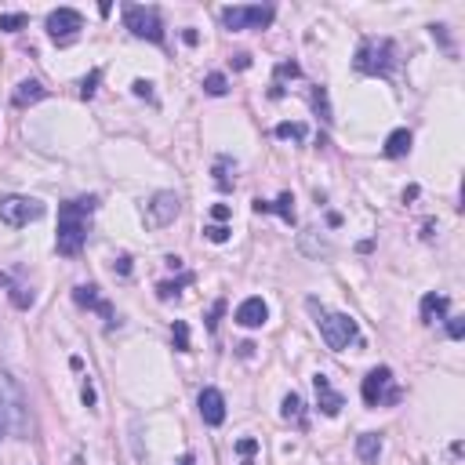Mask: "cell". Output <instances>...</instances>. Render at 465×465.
<instances>
[{
  "instance_id": "39",
  "label": "cell",
  "mask_w": 465,
  "mask_h": 465,
  "mask_svg": "<svg viewBox=\"0 0 465 465\" xmlns=\"http://www.w3.org/2000/svg\"><path fill=\"white\" fill-rule=\"evenodd\" d=\"M232 66H237V69H248V66H251V55H244V51H240V55L232 58Z\"/></svg>"
},
{
  "instance_id": "10",
  "label": "cell",
  "mask_w": 465,
  "mask_h": 465,
  "mask_svg": "<svg viewBox=\"0 0 465 465\" xmlns=\"http://www.w3.org/2000/svg\"><path fill=\"white\" fill-rule=\"evenodd\" d=\"M178 208H182V200L175 197V193H153V200L146 204V226L153 229H164V226H171L175 218H178Z\"/></svg>"
},
{
  "instance_id": "14",
  "label": "cell",
  "mask_w": 465,
  "mask_h": 465,
  "mask_svg": "<svg viewBox=\"0 0 465 465\" xmlns=\"http://www.w3.org/2000/svg\"><path fill=\"white\" fill-rule=\"evenodd\" d=\"M266 320H269V305L258 299V294H255V299H244L237 305V324L240 327H262Z\"/></svg>"
},
{
  "instance_id": "36",
  "label": "cell",
  "mask_w": 465,
  "mask_h": 465,
  "mask_svg": "<svg viewBox=\"0 0 465 465\" xmlns=\"http://www.w3.org/2000/svg\"><path fill=\"white\" fill-rule=\"evenodd\" d=\"M211 215H215V222L222 226V222H229V215H232V211H229V204H215Z\"/></svg>"
},
{
  "instance_id": "24",
  "label": "cell",
  "mask_w": 465,
  "mask_h": 465,
  "mask_svg": "<svg viewBox=\"0 0 465 465\" xmlns=\"http://www.w3.org/2000/svg\"><path fill=\"white\" fill-rule=\"evenodd\" d=\"M229 167H237V164H232L229 157H222V160H218V164H215V186H218V189H222V193H229V189H232V178L226 175V171H229Z\"/></svg>"
},
{
  "instance_id": "27",
  "label": "cell",
  "mask_w": 465,
  "mask_h": 465,
  "mask_svg": "<svg viewBox=\"0 0 465 465\" xmlns=\"http://www.w3.org/2000/svg\"><path fill=\"white\" fill-rule=\"evenodd\" d=\"M30 25V15H22V11H15V15H0V30H8V33H19Z\"/></svg>"
},
{
  "instance_id": "13",
  "label": "cell",
  "mask_w": 465,
  "mask_h": 465,
  "mask_svg": "<svg viewBox=\"0 0 465 465\" xmlns=\"http://www.w3.org/2000/svg\"><path fill=\"white\" fill-rule=\"evenodd\" d=\"M197 404H200V418H204V425H222V422H226V396L218 393L215 385L200 389Z\"/></svg>"
},
{
  "instance_id": "2",
  "label": "cell",
  "mask_w": 465,
  "mask_h": 465,
  "mask_svg": "<svg viewBox=\"0 0 465 465\" xmlns=\"http://www.w3.org/2000/svg\"><path fill=\"white\" fill-rule=\"evenodd\" d=\"M0 436H30V400L8 371H0Z\"/></svg>"
},
{
  "instance_id": "11",
  "label": "cell",
  "mask_w": 465,
  "mask_h": 465,
  "mask_svg": "<svg viewBox=\"0 0 465 465\" xmlns=\"http://www.w3.org/2000/svg\"><path fill=\"white\" fill-rule=\"evenodd\" d=\"M73 302L84 305V309H95V313L106 320V327H116V324H120V320H116V309H113L106 299H98V288H95V283H80V288H73Z\"/></svg>"
},
{
  "instance_id": "8",
  "label": "cell",
  "mask_w": 465,
  "mask_h": 465,
  "mask_svg": "<svg viewBox=\"0 0 465 465\" xmlns=\"http://www.w3.org/2000/svg\"><path fill=\"white\" fill-rule=\"evenodd\" d=\"M41 215H44V204L41 200H30V197H4V200H0V222L11 226V229L30 226Z\"/></svg>"
},
{
  "instance_id": "7",
  "label": "cell",
  "mask_w": 465,
  "mask_h": 465,
  "mask_svg": "<svg viewBox=\"0 0 465 465\" xmlns=\"http://www.w3.org/2000/svg\"><path fill=\"white\" fill-rule=\"evenodd\" d=\"M80 30H84V15H80V11H73V8H55L47 15V36L58 47L73 44L76 36H80Z\"/></svg>"
},
{
  "instance_id": "25",
  "label": "cell",
  "mask_w": 465,
  "mask_h": 465,
  "mask_svg": "<svg viewBox=\"0 0 465 465\" xmlns=\"http://www.w3.org/2000/svg\"><path fill=\"white\" fill-rule=\"evenodd\" d=\"M309 102H313V109L324 116V120H331V102H327V91H324V87H313V91H309Z\"/></svg>"
},
{
  "instance_id": "9",
  "label": "cell",
  "mask_w": 465,
  "mask_h": 465,
  "mask_svg": "<svg viewBox=\"0 0 465 465\" xmlns=\"http://www.w3.org/2000/svg\"><path fill=\"white\" fill-rule=\"evenodd\" d=\"M277 11L273 8H222V25L226 30H266L269 22H273Z\"/></svg>"
},
{
  "instance_id": "30",
  "label": "cell",
  "mask_w": 465,
  "mask_h": 465,
  "mask_svg": "<svg viewBox=\"0 0 465 465\" xmlns=\"http://www.w3.org/2000/svg\"><path fill=\"white\" fill-rule=\"evenodd\" d=\"M229 232H232L229 226H218V222H215V226H204V237H208L211 244H226Z\"/></svg>"
},
{
  "instance_id": "17",
  "label": "cell",
  "mask_w": 465,
  "mask_h": 465,
  "mask_svg": "<svg viewBox=\"0 0 465 465\" xmlns=\"http://www.w3.org/2000/svg\"><path fill=\"white\" fill-rule=\"evenodd\" d=\"M378 455H382V436L378 433H360L356 436V458L364 465H374Z\"/></svg>"
},
{
  "instance_id": "23",
  "label": "cell",
  "mask_w": 465,
  "mask_h": 465,
  "mask_svg": "<svg viewBox=\"0 0 465 465\" xmlns=\"http://www.w3.org/2000/svg\"><path fill=\"white\" fill-rule=\"evenodd\" d=\"M204 91H208V95H226L229 91V80H226V73H208V76H204Z\"/></svg>"
},
{
  "instance_id": "19",
  "label": "cell",
  "mask_w": 465,
  "mask_h": 465,
  "mask_svg": "<svg viewBox=\"0 0 465 465\" xmlns=\"http://www.w3.org/2000/svg\"><path fill=\"white\" fill-rule=\"evenodd\" d=\"M407 153H411V131L407 127H396V131L385 138V157L400 160V157H407Z\"/></svg>"
},
{
  "instance_id": "37",
  "label": "cell",
  "mask_w": 465,
  "mask_h": 465,
  "mask_svg": "<svg viewBox=\"0 0 465 465\" xmlns=\"http://www.w3.org/2000/svg\"><path fill=\"white\" fill-rule=\"evenodd\" d=\"M80 400H84V407H95V404H98V396H95V389H91V382H84Z\"/></svg>"
},
{
  "instance_id": "16",
  "label": "cell",
  "mask_w": 465,
  "mask_h": 465,
  "mask_svg": "<svg viewBox=\"0 0 465 465\" xmlns=\"http://www.w3.org/2000/svg\"><path fill=\"white\" fill-rule=\"evenodd\" d=\"M447 294H436V291H429L422 299V324H436V320H444L447 316Z\"/></svg>"
},
{
  "instance_id": "31",
  "label": "cell",
  "mask_w": 465,
  "mask_h": 465,
  "mask_svg": "<svg viewBox=\"0 0 465 465\" xmlns=\"http://www.w3.org/2000/svg\"><path fill=\"white\" fill-rule=\"evenodd\" d=\"M222 313H226V299H218V302L211 305V313H208V331H211V334L218 331V320H222Z\"/></svg>"
},
{
  "instance_id": "34",
  "label": "cell",
  "mask_w": 465,
  "mask_h": 465,
  "mask_svg": "<svg viewBox=\"0 0 465 465\" xmlns=\"http://www.w3.org/2000/svg\"><path fill=\"white\" fill-rule=\"evenodd\" d=\"M258 451V440H251V436H244V440H237V455H244V458H251Z\"/></svg>"
},
{
  "instance_id": "20",
  "label": "cell",
  "mask_w": 465,
  "mask_h": 465,
  "mask_svg": "<svg viewBox=\"0 0 465 465\" xmlns=\"http://www.w3.org/2000/svg\"><path fill=\"white\" fill-rule=\"evenodd\" d=\"M280 415L283 418H288V422H294V429H305V404H302V396L299 393H288V396H283V411H280Z\"/></svg>"
},
{
  "instance_id": "38",
  "label": "cell",
  "mask_w": 465,
  "mask_h": 465,
  "mask_svg": "<svg viewBox=\"0 0 465 465\" xmlns=\"http://www.w3.org/2000/svg\"><path fill=\"white\" fill-rule=\"evenodd\" d=\"M113 269H116L120 277H127V273H131V258H127V255H120V258L113 262Z\"/></svg>"
},
{
  "instance_id": "15",
  "label": "cell",
  "mask_w": 465,
  "mask_h": 465,
  "mask_svg": "<svg viewBox=\"0 0 465 465\" xmlns=\"http://www.w3.org/2000/svg\"><path fill=\"white\" fill-rule=\"evenodd\" d=\"M255 211L258 215H280L288 226H294V197H291V193H280L277 200H262V197H258Z\"/></svg>"
},
{
  "instance_id": "26",
  "label": "cell",
  "mask_w": 465,
  "mask_h": 465,
  "mask_svg": "<svg viewBox=\"0 0 465 465\" xmlns=\"http://www.w3.org/2000/svg\"><path fill=\"white\" fill-rule=\"evenodd\" d=\"M171 338H175V349H178V353H189V324H186V320H175Z\"/></svg>"
},
{
  "instance_id": "32",
  "label": "cell",
  "mask_w": 465,
  "mask_h": 465,
  "mask_svg": "<svg viewBox=\"0 0 465 465\" xmlns=\"http://www.w3.org/2000/svg\"><path fill=\"white\" fill-rule=\"evenodd\" d=\"M444 320H447V334H451V338H455V342L465 338V320L462 316H444Z\"/></svg>"
},
{
  "instance_id": "1",
  "label": "cell",
  "mask_w": 465,
  "mask_h": 465,
  "mask_svg": "<svg viewBox=\"0 0 465 465\" xmlns=\"http://www.w3.org/2000/svg\"><path fill=\"white\" fill-rule=\"evenodd\" d=\"M98 208V197H76V200H66L58 208V237H55V248L58 255H80L84 244H87V218Z\"/></svg>"
},
{
  "instance_id": "41",
  "label": "cell",
  "mask_w": 465,
  "mask_h": 465,
  "mask_svg": "<svg viewBox=\"0 0 465 465\" xmlns=\"http://www.w3.org/2000/svg\"><path fill=\"white\" fill-rule=\"evenodd\" d=\"M178 465H197V455H189V451H186V455L178 458Z\"/></svg>"
},
{
  "instance_id": "18",
  "label": "cell",
  "mask_w": 465,
  "mask_h": 465,
  "mask_svg": "<svg viewBox=\"0 0 465 465\" xmlns=\"http://www.w3.org/2000/svg\"><path fill=\"white\" fill-rule=\"evenodd\" d=\"M44 95H47V87L41 80H22L15 87V98H11V102H15L19 109H25V106H33V102H41Z\"/></svg>"
},
{
  "instance_id": "42",
  "label": "cell",
  "mask_w": 465,
  "mask_h": 465,
  "mask_svg": "<svg viewBox=\"0 0 465 465\" xmlns=\"http://www.w3.org/2000/svg\"><path fill=\"white\" fill-rule=\"evenodd\" d=\"M244 465H251V462H244Z\"/></svg>"
},
{
  "instance_id": "40",
  "label": "cell",
  "mask_w": 465,
  "mask_h": 465,
  "mask_svg": "<svg viewBox=\"0 0 465 465\" xmlns=\"http://www.w3.org/2000/svg\"><path fill=\"white\" fill-rule=\"evenodd\" d=\"M182 41H186V44L193 47V44H197V41H200V33H197V30H186V33H182Z\"/></svg>"
},
{
  "instance_id": "29",
  "label": "cell",
  "mask_w": 465,
  "mask_h": 465,
  "mask_svg": "<svg viewBox=\"0 0 465 465\" xmlns=\"http://www.w3.org/2000/svg\"><path fill=\"white\" fill-rule=\"evenodd\" d=\"M11 302H15V309H30L33 305V291H25L22 283H11Z\"/></svg>"
},
{
  "instance_id": "28",
  "label": "cell",
  "mask_w": 465,
  "mask_h": 465,
  "mask_svg": "<svg viewBox=\"0 0 465 465\" xmlns=\"http://www.w3.org/2000/svg\"><path fill=\"white\" fill-rule=\"evenodd\" d=\"M98 80H102V69H91V73L84 76V84H80V98H84V102H87V98H95Z\"/></svg>"
},
{
  "instance_id": "22",
  "label": "cell",
  "mask_w": 465,
  "mask_h": 465,
  "mask_svg": "<svg viewBox=\"0 0 465 465\" xmlns=\"http://www.w3.org/2000/svg\"><path fill=\"white\" fill-rule=\"evenodd\" d=\"M273 135H277V138L305 142V138H309V127H305V124H291V120H283V124H277V127H273Z\"/></svg>"
},
{
  "instance_id": "35",
  "label": "cell",
  "mask_w": 465,
  "mask_h": 465,
  "mask_svg": "<svg viewBox=\"0 0 465 465\" xmlns=\"http://www.w3.org/2000/svg\"><path fill=\"white\" fill-rule=\"evenodd\" d=\"M131 87H135V95H138V98H146V102H153V84H149V80H135Z\"/></svg>"
},
{
  "instance_id": "4",
  "label": "cell",
  "mask_w": 465,
  "mask_h": 465,
  "mask_svg": "<svg viewBox=\"0 0 465 465\" xmlns=\"http://www.w3.org/2000/svg\"><path fill=\"white\" fill-rule=\"evenodd\" d=\"M360 396H364L367 407H382V404H400L404 400V393L393 385V371L389 367H374L367 371L364 385H360Z\"/></svg>"
},
{
  "instance_id": "12",
  "label": "cell",
  "mask_w": 465,
  "mask_h": 465,
  "mask_svg": "<svg viewBox=\"0 0 465 465\" xmlns=\"http://www.w3.org/2000/svg\"><path fill=\"white\" fill-rule=\"evenodd\" d=\"M313 389H316V407L324 411L327 418L342 415V407H345V396L331 389V378H327V374H313Z\"/></svg>"
},
{
  "instance_id": "6",
  "label": "cell",
  "mask_w": 465,
  "mask_h": 465,
  "mask_svg": "<svg viewBox=\"0 0 465 465\" xmlns=\"http://www.w3.org/2000/svg\"><path fill=\"white\" fill-rule=\"evenodd\" d=\"M124 25L131 30L138 41H153V44H164V25L160 15L153 8H138V4H127L124 8Z\"/></svg>"
},
{
  "instance_id": "3",
  "label": "cell",
  "mask_w": 465,
  "mask_h": 465,
  "mask_svg": "<svg viewBox=\"0 0 465 465\" xmlns=\"http://www.w3.org/2000/svg\"><path fill=\"white\" fill-rule=\"evenodd\" d=\"M353 66L364 76H389L396 69V44L389 36H367V41H360V47H356Z\"/></svg>"
},
{
  "instance_id": "33",
  "label": "cell",
  "mask_w": 465,
  "mask_h": 465,
  "mask_svg": "<svg viewBox=\"0 0 465 465\" xmlns=\"http://www.w3.org/2000/svg\"><path fill=\"white\" fill-rule=\"evenodd\" d=\"M302 69H299V62H280V66H277V84L283 80V76H299Z\"/></svg>"
},
{
  "instance_id": "21",
  "label": "cell",
  "mask_w": 465,
  "mask_h": 465,
  "mask_svg": "<svg viewBox=\"0 0 465 465\" xmlns=\"http://www.w3.org/2000/svg\"><path fill=\"white\" fill-rule=\"evenodd\" d=\"M193 280H197L193 273H182L178 280H164V283H157V299H160V302H171V299H178V291H182V288H189Z\"/></svg>"
},
{
  "instance_id": "5",
  "label": "cell",
  "mask_w": 465,
  "mask_h": 465,
  "mask_svg": "<svg viewBox=\"0 0 465 465\" xmlns=\"http://www.w3.org/2000/svg\"><path fill=\"white\" fill-rule=\"evenodd\" d=\"M316 327H320V334H324L327 349H334V353H338V349H345L349 342L356 338V320L345 316V313H324V309H320Z\"/></svg>"
}]
</instances>
